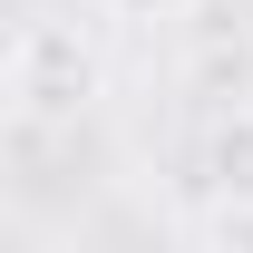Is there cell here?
Returning a JSON list of instances; mask_svg holds the SVG:
<instances>
[{
    "label": "cell",
    "mask_w": 253,
    "mask_h": 253,
    "mask_svg": "<svg viewBox=\"0 0 253 253\" xmlns=\"http://www.w3.org/2000/svg\"><path fill=\"white\" fill-rule=\"evenodd\" d=\"M205 195H224V205H253V107L214 117V136H205Z\"/></svg>",
    "instance_id": "2"
},
{
    "label": "cell",
    "mask_w": 253,
    "mask_h": 253,
    "mask_svg": "<svg viewBox=\"0 0 253 253\" xmlns=\"http://www.w3.org/2000/svg\"><path fill=\"white\" fill-rule=\"evenodd\" d=\"M107 97V49H97L78 20H20L10 30V59H0V107L20 136H49V126H78Z\"/></svg>",
    "instance_id": "1"
},
{
    "label": "cell",
    "mask_w": 253,
    "mask_h": 253,
    "mask_svg": "<svg viewBox=\"0 0 253 253\" xmlns=\"http://www.w3.org/2000/svg\"><path fill=\"white\" fill-rule=\"evenodd\" d=\"M117 20H175V10H195V0H107Z\"/></svg>",
    "instance_id": "3"
}]
</instances>
